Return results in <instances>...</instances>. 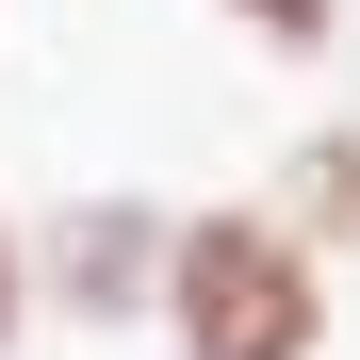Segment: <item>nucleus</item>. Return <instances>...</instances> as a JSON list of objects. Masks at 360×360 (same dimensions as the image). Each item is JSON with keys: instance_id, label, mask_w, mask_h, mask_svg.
Listing matches in <instances>:
<instances>
[{"instance_id": "nucleus-5", "label": "nucleus", "mask_w": 360, "mask_h": 360, "mask_svg": "<svg viewBox=\"0 0 360 360\" xmlns=\"http://www.w3.org/2000/svg\"><path fill=\"white\" fill-rule=\"evenodd\" d=\"M17 344H33V229L0 213V360H17Z\"/></svg>"}, {"instance_id": "nucleus-2", "label": "nucleus", "mask_w": 360, "mask_h": 360, "mask_svg": "<svg viewBox=\"0 0 360 360\" xmlns=\"http://www.w3.org/2000/svg\"><path fill=\"white\" fill-rule=\"evenodd\" d=\"M164 197H66V213H33V328H148L164 311Z\"/></svg>"}, {"instance_id": "nucleus-4", "label": "nucleus", "mask_w": 360, "mask_h": 360, "mask_svg": "<svg viewBox=\"0 0 360 360\" xmlns=\"http://www.w3.org/2000/svg\"><path fill=\"white\" fill-rule=\"evenodd\" d=\"M229 17H246L262 49H328V33H344V0H229Z\"/></svg>"}, {"instance_id": "nucleus-3", "label": "nucleus", "mask_w": 360, "mask_h": 360, "mask_svg": "<svg viewBox=\"0 0 360 360\" xmlns=\"http://www.w3.org/2000/svg\"><path fill=\"white\" fill-rule=\"evenodd\" d=\"M311 262H360V131H295L278 148V197H262Z\"/></svg>"}, {"instance_id": "nucleus-1", "label": "nucleus", "mask_w": 360, "mask_h": 360, "mask_svg": "<svg viewBox=\"0 0 360 360\" xmlns=\"http://www.w3.org/2000/svg\"><path fill=\"white\" fill-rule=\"evenodd\" d=\"M164 360H328V262L262 197H197L164 229Z\"/></svg>"}]
</instances>
